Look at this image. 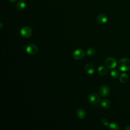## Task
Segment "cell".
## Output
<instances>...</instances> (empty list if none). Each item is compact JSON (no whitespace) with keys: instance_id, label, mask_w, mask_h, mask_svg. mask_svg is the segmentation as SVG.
Wrapping results in <instances>:
<instances>
[{"instance_id":"cell-1","label":"cell","mask_w":130,"mask_h":130,"mask_svg":"<svg viewBox=\"0 0 130 130\" xmlns=\"http://www.w3.org/2000/svg\"><path fill=\"white\" fill-rule=\"evenodd\" d=\"M118 68L123 72L130 70V60L127 58H122L117 63Z\"/></svg>"},{"instance_id":"cell-2","label":"cell","mask_w":130,"mask_h":130,"mask_svg":"<svg viewBox=\"0 0 130 130\" xmlns=\"http://www.w3.org/2000/svg\"><path fill=\"white\" fill-rule=\"evenodd\" d=\"M105 64L108 69H113L116 67L117 63L116 60L115 58L112 57H109L106 59L105 61Z\"/></svg>"},{"instance_id":"cell-3","label":"cell","mask_w":130,"mask_h":130,"mask_svg":"<svg viewBox=\"0 0 130 130\" xmlns=\"http://www.w3.org/2000/svg\"><path fill=\"white\" fill-rule=\"evenodd\" d=\"M100 95L95 92L91 93L88 96V101L92 104H97L100 101Z\"/></svg>"},{"instance_id":"cell-4","label":"cell","mask_w":130,"mask_h":130,"mask_svg":"<svg viewBox=\"0 0 130 130\" xmlns=\"http://www.w3.org/2000/svg\"><path fill=\"white\" fill-rule=\"evenodd\" d=\"M21 35L24 38H28L31 36L32 34V29L29 26H23L20 30Z\"/></svg>"},{"instance_id":"cell-5","label":"cell","mask_w":130,"mask_h":130,"mask_svg":"<svg viewBox=\"0 0 130 130\" xmlns=\"http://www.w3.org/2000/svg\"><path fill=\"white\" fill-rule=\"evenodd\" d=\"M85 55L84 51L82 49H78L76 50L73 53V57L75 59L79 60L82 59Z\"/></svg>"},{"instance_id":"cell-6","label":"cell","mask_w":130,"mask_h":130,"mask_svg":"<svg viewBox=\"0 0 130 130\" xmlns=\"http://www.w3.org/2000/svg\"><path fill=\"white\" fill-rule=\"evenodd\" d=\"M100 94L103 97H107L109 95L110 89L107 85H103L99 90Z\"/></svg>"},{"instance_id":"cell-7","label":"cell","mask_w":130,"mask_h":130,"mask_svg":"<svg viewBox=\"0 0 130 130\" xmlns=\"http://www.w3.org/2000/svg\"><path fill=\"white\" fill-rule=\"evenodd\" d=\"M38 47L35 44H29L26 48V52L30 54H35L38 51Z\"/></svg>"},{"instance_id":"cell-8","label":"cell","mask_w":130,"mask_h":130,"mask_svg":"<svg viewBox=\"0 0 130 130\" xmlns=\"http://www.w3.org/2000/svg\"><path fill=\"white\" fill-rule=\"evenodd\" d=\"M96 20L100 24H105L108 21V17L105 14H100L96 16Z\"/></svg>"},{"instance_id":"cell-9","label":"cell","mask_w":130,"mask_h":130,"mask_svg":"<svg viewBox=\"0 0 130 130\" xmlns=\"http://www.w3.org/2000/svg\"><path fill=\"white\" fill-rule=\"evenodd\" d=\"M85 71L88 74L91 75L94 73L95 71V68H94V67L92 64L88 63L85 66Z\"/></svg>"},{"instance_id":"cell-10","label":"cell","mask_w":130,"mask_h":130,"mask_svg":"<svg viewBox=\"0 0 130 130\" xmlns=\"http://www.w3.org/2000/svg\"><path fill=\"white\" fill-rule=\"evenodd\" d=\"M101 106L102 107H103L104 109H108L111 105V103L109 100L106 99H103L102 100L101 102Z\"/></svg>"},{"instance_id":"cell-11","label":"cell","mask_w":130,"mask_h":130,"mask_svg":"<svg viewBox=\"0 0 130 130\" xmlns=\"http://www.w3.org/2000/svg\"><path fill=\"white\" fill-rule=\"evenodd\" d=\"M26 6V3L24 1H23V0H21L19 2H18L16 5L17 9L19 11L23 10L25 8Z\"/></svg>"},{"instance_id":"cell-12","label":"cell","mask_w":130,"mask_h":130,"mask_svg":"<svg viewBox=\"0 0 130 130\" xmlns=\"http://www.w3.org/2000/svg\"><path fill=\"white\" fill-rule=\"evenodd\" d=\"M77 116L80 119H84L86 116V112L83 109H79L76 112Z\"/></svg>"},{"instance_id":"cell-13","label":"cell","mask_w":130,"mask_h":130,"mask_svg":"<svg viewBox=\"0 0 130 130\" xmlns=\"http://www.w3.org/2000/svg\"><path fill=\"white\" fill-rule=\"evenodd\" d=\"M128 79V75L126 73H122L120 74L119 77V80L120 82L122 83H126Z\"/></svg>"},{"instance_id":"cell-14","label":"cell","mask_w":130,"mask_h":130,"mask_svg":"<svg viewBox=\"0 0 130 130\" xmlns=\"http://www.w3.org/2000/svg\"><path fill=\"white\" fill-rule=\"evenodd\" d=\"M98 73L100 75L102 76H104L106 75L107 73V70L105 67L100 66L98 68Z\"/></svg>"},{"instance_id":"cell-15","label":"cell","mask_w":130,"mask_h":130,"mask_svg":"<svg viewBox=\"0 0 130 130\" xmlns=\"http://www.w3.org/2000/svg\"><path fill=\"white\" fill-rule=\"evenodd\" d=\"M108 128L110 130H118L119 129L118 124L115 122L109 123L108 125Z\"/></svg>"},{"instance_id":"cell-16","label":"cell","mask_w":130,"mask_h":130,"mask_svg":"<svg viewBox=\"0 0 130 130\" xmlns=\"http://www.w3.org/2000/svg\"><path fill=\"white\" fill-rule=\"evenodd\" d=\"M111 76L114 78H116L119 76V72L118 70L113 69L111 71Z\"/></svg>"},{"instance_id":"cell-17","label":"cell","mask_w":130,"mask_h":130,"mask_svg":"<svg viewBox=\"0 0 130 130\" xmlns=\"http://www.w3.org/2000/svg\"><path fill=\"white\" fill-rule=\"evenodd\" d=\"M95 53V50L93 48H89L87 49L86 51V54L87 55L91 56L93 55Z\"/></svg>"},{"instance_id":"cell-18","label":"cell","mask_w":130,"mask_h":130,"mask_svg":"<svg viewBox=\"0 0 130 130\" xmlns=\"http://www.w3.org/2000/svg\"><path fill=\"white\" fill-rule=\"evenodd\" d=\"M101 123H102L103 125H104V126H108L109 125V121L107 119H102V120H101Z\"/></svg>"},{"instance_id":"cell-19","label":"cell","mask_w":130,"mask_h":130,"mask_svg":"<svg viewBox=\"0 0 130 130\" xmlns=\"http://www.w3.org/2000/svg\"><path fill=\"white\" fill-rule=\"evenodd\" d=\"M125 130H130V125L126 126V127L125 128Z\"/></svg>"},{"instance_id":"cell-20","label":"cell","mask_w":130,"mask_h":130,"mask_svg":"<svg viewBox=\"0 0 130 130\" xmlns=\"http://www.w3.org/2000/svg\"><path fill=\"white\" fill-rule=\"evenodd\" d=\"M17 0H9V1L10 2H11V3H14V2H15L16 1H17Z\"/></svg>"},{"instance_id":"cell-21","label":"cell","mask_w":130,"mask_h":130,"mask_svg":"<svg viewBox=\"0 0 130 130\" xmlns=\"http://www.w3.org/2000/svg\"><path fill=\"white\" fill-rule=\"evenodd\" d=\"M0 24H0V25H1V27H0V28H1V29H2V27H3V23H2V22H1Z\"/></svg>"}]
</instances>
